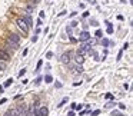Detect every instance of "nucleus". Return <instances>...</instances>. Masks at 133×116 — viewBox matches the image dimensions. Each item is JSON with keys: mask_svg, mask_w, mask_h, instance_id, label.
<instances>
[{"mask_svg": "<svg viewBox=\"0 0 133 116\" xmlns=\"http://www.w3.org/2000/svg\"><path fill=\"white\" fill-rule=\"evenodd\" d=\"M16 24H17V27H19L20 30H23V33H27V32H29V27H27V24L24 23V20H23L22 17L16 19Z\"/></svg>", "mask_w": 133, "mask_h": 116, "instance_id": "obj_1", "label": "nucleus"}, {"mask_svg": "<svg viewBox=\"0 0 133 116\" xmlns=\"http://www.w3.org/2000/svg\"><path fill=\"white\" fill-rule=\"evenodd\" d=\"M89 40H90V33H89L87 30L82 32L80 36H79V42H80V43H86V42H89Z\"/></svg>", "mask_w": 133, "mask_h": 116, "instance_id": "obj_2", "label": "nucleus"}, {"mask_svg": "<svg viewBox=\"0 0 133 116\" xmlns=\"http://www.w3.org/2000/svg\"><path fill=\"white\" fill-rule=\"evenodd\" d=\"M0 60H1V62H9V60H10V54L4 49L0 50Z\"/></svg>", "mask_w": 133, "mask_h": 116, "instance_id": "obj_3", "label": "nucleus"}, {"mask_svg": "<svg viewBox=\"0 0 133 116\" xmlns=\"http://www.w3.org/2000/svg\"><path fill=\"white\" fill-rule=\"evenodd\" d=\"M7 42H12V43H16V45H19V42H20V36L16 33H12L9 37H7Z\"/></svg>", "mask_w": 133, "mask_h": 116, "instance_id": "obj_4", "label": "nucleus"}, {"mask_svg": "<svg viewBox=\"0 0 133 116\" xmlns=\"http://www.w3.org/2000/svg\"><path fill=\"white\" fill-rule=\"evenodd\" d=\"M39 116H49V108L47 106H42L39 110H37Z\"/></svg>", "mask_w": 133, "mask_h": 116, "instance_id": "obj_5", "label": "nucleus"}, {"mask_svg": "<svg viewBox=\"0 0 133 116\" xmlns=\"http://www.w3.org/2000/svg\"><path fill=\"white\" fill-rule=\"evenodd\" d=\"M70 59H72V53H70V52H69V53H64V54L62 56V62H63V63H66V65H69Z\"/></svg>", "mask_w": 133, "mask_h": 116, "instance_id": "obj_6", "label": "nucleus"}, {"mask_svg": "<svg viewBox=\"0 0 133 116\" xmlns=\"http://www.w3.org/2000/svg\"><path fill=\"white\" fill-rule=\"evenodd\" d=\"M22 19L24 20V23L27 24V27H29V29L33 26V22H31V17H30V15H26V16H23Z\"/></svg>", "mask_w": 133, "mask_h": 116, "instance_id": "obj_7", "label": "nucleus"}, {"mask_svg": "<svg viewBox=\"0 0 133 116\" xmlns=\"http://www.w3.org/2000/svg\"><path fill=\"white\" fill-rule=\"evenodd\" d=\"M3 116H19V113H17V110H16V109H10V110H7Z\"/></svg>", "mask_w": 133, "mask_h": 116, "instance_id": "obj_8", "label": "nucleus"}, {"mask_svg": "<svg viewBox=\"0 0 133 116\" xmlns=\"http://www.w3.org/2000/svg\"><path fill=\"white\" fill-rule=\"evenodd\" d=\"M106 24H107L106 33H107V34H112V33H113V26H112V23H110V22H106Z\"/></svg>", "mask_w": 133, "mask_h": 116, "instance_id": "obj_9", "label": "nucleus"}, {"mask_svg": "<svg viewBox=\"0 0 133 116\" xmlns=\"http://www.w3.org/2000/svg\"><path fill=\"white\" fill-rule=\"evenodd\" d=\"M6 47H12L13 50H17V49H19V45L12 43V42H7V43H6Z\"/></svg>", "mask_w": 133, "mask_h": 116, "instance_id": "obj_10", "label": "nucleus"}, {"mask_svg": "<svg viewBox=\"0 0 133 116\" xmlns=\"http://www.w3.org/2000/svg\"><path fill=\"white\" fill-rule=\"evenodd\" d=\"M74 59H76V63H77V65H82V63L85 62L83 56H80V54H76V57H74Z\"/></svg>", "mask_w": 133, "mask_h": 116, "instance_id": "obj_11", "label": "nucleus"}, {"mask_svg": "<svg viewBox=\"0 0 133 116\" xmlns=\"http://www.w3.org/2000/svg\"><path fill=\"white\" fill-rule=\"evenodd\" d=\"M43 80H44L46 83H52V82H53V77H52L50 75H46V76L43 77Z\"/></svg>", "mask_w": 133, "mask_h": 116, "instance_id": "obj_12", "label": "nucleus"}, {"mask_svg": "<svg viewBox=\"0 0 133 116\" xmlns=\"http://www.w3.org/2000/svg\"><path fill=\"white\" fill-rule=\"evenodd\" d=\"M12 83H13V77H9V79H7V80L4 82V86H3V87H9V86H10Z\"/></svg>", "mask_w": 133, "mask_h": 116, "instance_id": "obj_13", "label": "nucleus"}, {"mask_svg": "<svg viewBox=\"0 0 133 116\" xmlns=\"http://www.w3.org/2000/svg\"><path fill=\"white\" fill-rule=\"evenodd\" d=\"M89 113H90V116H99V115H100V110H99V109H96V110H93V112L90 110Z\"/></svg>", "mask_w": 133, "mask_h": 116, "instance_id": "obj_14", "label": "nucleus"}, {"mask_svg": "<svg viewBox=\"0 0 133 116\" xmlns=\"http://www.w3.org/2000/svg\"><path fill=\"white\" fill-rule=\"evenodd\" d=\"M42 65H43V60H39V62H37V66H36V70H34L36 73H37V72L40 70V67H42Z\"/></svg>", "mask_w": 133, "mask_h": 116, "instance_id": "obj_15", "label": "nucleus"}, {"mask_svg": "<svg viewBox=\"0 0 133 116\" xmlns=\"http://www.w3.org/2000/svg\"><path fill=\"white\" fill-rule=\"evenodd\" d=\"M110 116H123V113L119 112V110H112V115Z\"/></svg>", "mask_w": 133, "mask_h": 116, "instance_id": "obj_16", "label": "nucleus"}, {"mask_svg": "<svg viewBox=\"0 0 133 116\" xmlns=\"http://www.w3.org/2000/svg\"><path fill=\"white\" fill-rule=\"evenodd\" d=\"M104 99H107V100H112V99H115V96H113L112 93H106V95H104Z\"/></svg>", "mask_w": 133, "mask_h": 116, "instance_id": "obj_17", "label": "nucleus"}, {"mask_svg": "<svg viewBox=\"0 0 133 116\" xmlns=\"http://www.w3.org/2000/svg\"><path fill=\"white\" fill-rule=\"evenodd\" d=\"M72 32H73V27H70V26H66V33L70 36V34H72Z\"/></svg>", "mask_w": 133, "mask_h": 116, "instance_id": "obj_18", "label": "nucleus"}, {"mask_svg": "<svg viewBox=\"0 0 133 116\" xmlns=\"http://www.w3.org/2000/svg\"><path fill=\"white\" fill-rule=\"evenodd\" d=\"M115 106H116V103H115V102H109V103L106 105V108H107V109H110V108H115Z\"/></svg>", "mask_w": 133, "mask_h": 116, "instance_id": "obj_19", "label": "nucleus"}, {"mask_svg": "<svg viewBox=\"0 0 133 116\" xmlns=\"http://www.w3.org/2000/svg\"><path fill=\"white\" fill-rule=\"evenodd\" d=\"M67 100H69V98H64V99H63V100H62V102L59 103V105H57V108H62V106H63V105H64Z\"/></svg>", "mask_w": 133, "mask_h": 116, "instance_id": "obj_20", "label": "nucleus"}, {"mask_svg": "<svg viewBox=\"0 0 133 116\" xmlns=\"http://www.w3.org/2000/svg\"><path fill=\"white\" fill-rule=\"evenodd\" d=\"M4 69H6V62H1V60H0V72L4 70Z\"/></svg>", "mask_w": 133, "mask_h": 116, "instance_id": "obj_21", "label": "nucleus"}, {"mask_svg": "<svg viewBox=\"0 0 133 116\" xmlns=\"http://www.w3.org/2000/svg\"><path fill=\"white\" fill-rule=\"evenodd\" d=\"M42 80H43V77H40V76H39V77L36 79V82H34V85H36V86H39V85L42 83Z\"/></svg>", "mask_w": 133, "mask_h": 116, "instance_id": "obj_22", "label": "nucleus"}, {"mask_svg": "<svg viewBox=\"0 0 133 116\" xmlns=\"http://www.w3.org/2000/svg\"><path fill=\"white\" fill-rule=\"evenodd\" d=\"M102 45H103V47H107V46H109V40H107V39H103V40H102Z\"/></svg>", "mask_w": 133, "mask_h": 116, "instance_id": "obj_23", "label": "nucleus"}, {"mask_svg": "<svg viewBox=\"0 0 133 116\" xmlns=\"http://www.w3.org/2000/svg\"><path fill=\"white\" fill-rule=\"evenodd\" d=\"M53 57V52H47L46 53V59H52Z\"/></svg>", "mask_w": 133, "mask_h": 116, "instance_id": "obj_24", "label": "nucleus"}, {"mask_svg": "<svg viewBox=\"0 0 133 116\" xmlns=\"http://www.w3.org/2000/svg\"><path fill=\"white\" fill-rule=\"evenodd\" d=\"M102 34H103L102 30H97V32H96V37H97V39H100V37H102Z\"/></svg>", "mask_w": 133, "mask_h": 116, "instance_id": "obj_25", "label": "nucleus"}, {"mask_svg": "<svg viewBox=\"0 0 133 116\" xmlns=\"http://www.w3.org/2000/svg\"><path fill=\"white\" fill-rule=\"evenodd\" d=\"M24 73H26V69H24V67H23V69H22V70H20V72H19V76H20V77H22V76H23V75H24Z\"/></svg>", "mask_w": 133, "mask_h": 116, "instance_id": "obj_26", "label": "nucleus"}, {"mask_svg": "<svg viewBox=\"0 0 133 116\" xmlns=\"http://www.w3.org/2000/svg\"><path fill=\"white\" fill-rule=\"evenodd\" d=\"M77 24H79V23H77V22H76V20H73V22H72V23H70V27H76V26H77Z\"/></svg>", "mask_w": 133, "mask_h": 116, "instance_id": "obj_27", "label": "nucleus"}, {"mask_svg": "<svg viewBox=\"0 0 133 116\" xmlns=\"http://www.w3.org/2000/svg\"><path fill=\"white\" fill-rule=\"evenodd\" d=\"M74 109H83V105H79V103H76V106H74Z\"/></svg>", "mask_w": 133, "mask_h": 116, "instance_id": "obj_28", "label": "nucleus"}, {"mask_svg": "<svg viewBox=\"0 0 133 116\" xmlns=\"http://www.w3.org/2000/svg\"><path fill=\"white\" fill-rule=\"evenodd\" d=\"M55 87H56V89H60V87H62V83H60V82H56V83H55Z\"/></svg>", "mask_w": 133, "mask_h": 116, "instance_id": "obj_29", "label": "nucleus"}, {"mask_svg": "<svg viewBox=\"0 0 133 116\" xmlns=\"http://www.w3.org/2000/svg\"><path fill=\"white\" fill-rule=\"evenodd\" d=\"M89 112H90V110H87V109H86V110H83V112H80V113H79V116H83V115H86V113H89Z\"/></svg>", "mask_w": 133, "mask_h": 116, "instance_id": "obj_30", "label": "nucleus"}, {"mask_svg": "<svg viewBox=\"0 0 133 116\" xmlns=\"http://www.w3.org/2000/svg\"><path fill=\"white\" fill-rule=\"evenodd\" d=\"M119 108H120L122 110H125V109H126V105H123V103H119Z\"/></svg>", "mask_w": 133, "mask_h": 116, "instance_id": "obj_31", "label": "nucleus"}, {"mask_svg": "<svg viewBox=\"0 0 133 116\" xmlns=\"http://www.w3.org/2000/svg\"><path fill=\"white\" fill-rule=\"evenodd\" d=\"M127 47H129V43H127V42H126V43H125V45H123V50H126V49H127Z\"/></svg>", "mask_w": 133, "mask_h": 116, "instance_id": "obj_32", "label": "nucleus"}, {"mask_svg": "<svg viewBox=\"0 0 133 116\" xmlns=\"http://www.w3.org/2000/svg\"><path fill=\"white\" fill-rule=\"evenodd\" d=\"M90 24H93V26H97V22H96V20H92V22H90Z\"/></svg>", "mask_w": 133, "mask_h": 116, "instance_id": "obj_33", "label": "nucleus"}, {"mask_svg": "<svg viewBox=\"0 0 133 116\" xmlns=\"http://www.w3.org/2000/svg\"><path fill=\"white\" fill-rule=\"evenodd\" d=\"M31 42H33V43L37 42V36H33V37H31Z\"/></svg>", "mask_w": 133, "mask_h": 116, "instance_id": "obj_34", "label": "nucleus"}, {"mask_svg": "<svg viewBox=\"0 0 133 116\" xmlns=\"http://www.w3.org/2000/svg\"><path fill=\"white\" fill-rule=\"evenodd\" d=\"M80 85H82V82H74V83H73L74 87H76V86H80Z\"/></svg>", "mask_w": 133, "mask_h": 116, "instance_id": "obj_35", "label": "nucleus"}, {"mask_svg": "<svg viewBox=\"0 0 133 116\" xmlns=\"http://www.w3.org/2000/svg\"><path fill=\"white\" fill-rule=\"evenodd\" d=\"M122 53H123V52H119V54H117V60H120V59H122Z\"/></svg>", "mask_w": 133, "mask_h": 116, "instance_id": "obj_36", "label": "nucleus"}, {"mask_svg": "<svg viewBox=\"0 0 133 116\" xmlns=\"http://www.w3.org/2000/svg\"><path fill=\"white\" fill-rule=\"evenodd\" d=\"M39 16H40V19H43V17H44V12H40V13H39Z\"/></svg>", "mask_w": 133, "mask_h": 116, "instance_id": "obj_37", "label": "nucleus"}, {"mask_svg": "<svg viewBox=\"0 0 133 116\" xmlns=\"http://www.w3.org/2000/svg\"><path fill=\"white\" fill-rule=\"evenodd\" d=\"M67 116H74V112H73V110H70V112L67 113Z\"/></svg>", "mask_w": 133, "mask_h": 116, "instance_id": "obj_38", "label": "nucleus"}, {"mask_svg": "<svg viewBox=\"0 0 133 116\" xmlns=\"http://www.w3.org/2000/svg\"><path fill=\"white\" fill-rule=\"evenodd\" d=\"M6 102H7V99H1L0 100V105H3V103H6Z\"/></svg>", "mask_w": 133, "mask_h": 116, "instance_id": "obj_39", "label": "nucleus"}, {"mask_svg": "<svg viewBox=\"0 0 133 116\" xmlns=\"http://www.w3.org/2000/svg\"><path fill=\"white\" fill-rule=\"evenodd\" d=\"M3 92H4V87H3V86H0V93H3Z\"/></svg>", "mask_w": 133, "mask_h": 116, "instance_id": "obj_40", "label": "nucleus"}, {"mask_svg": "<svg viewBox=\"0 0 133 116\" xmlns=\"http://www.w3.org/2000/svg\"><path fill=\"white\" fill-rule=\"evenodd\" d=\"M39 1H40V0H34V4H36V3H39Z\"/></svg>", "mask_w": 133, "mask_h": 116, "instance_id": "obj_41", "label": "nucleus"}]
</instances>
